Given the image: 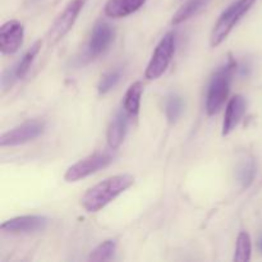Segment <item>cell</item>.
<instances>
[{"instance_id":"cell-21","label":"cell","mask_w":262,"mask_h":262,"mask_svg":"<svg viewBox=\"0 0 262 262\" xmlns=\"http://www.w3.org/2000/svg\"><path fill=\"white\" fill-rule=\"evenodd\" d=\"M120 79V71L119 69H114V71H110L107 73H105L104 76L100 79V83L97 86L99 89L100 95H105L115 86V84L119 82Z\"/></svg>"},{"instance_id":"cell-11","label":"cell","mask_w":262,"mask_h":262,"mask_svg":"<svg viewBox=\"0 0 262 262\" xmlns=\"http://www.w3.org/2000/svg\"><path fill=\"white\" fill-rule=\"evenodd\" d=\"M41 45H42L41 40L36 41V42L33 43L27 51H26V54L22 56V59L18 61L17 66L13 67L12 71H7L4 74H3L2 87L4 91L9 89V87L14 83V81L25 78L26 74H27L28 71H30L31 66H32L33 60H35V58L37 56V54L40 53Z\"/></svg>"},{"instance_id":"cell-19","label":"cell","mask_w":262,"mask_h":262,"mask_svg":"<svg viewBox=\"0 0 262 262\" xmlns=\"http://www.w3.org/2000/svg\"><path fill=\"white\" fill-rule=\"evenodd\" d=\"M184 110V101L179 95H171L168 97L165 105V113L166 118H168V122L170 124L176 123L177 120L181 118L182 113Z\"/></svg>"},{"instance_id":"cell-14","label":"cell","mask_w":262,"mask_h":262,"mask_svg":"<svg viewBox=\"0 0 262 262\" xmlns=\"http://www.w3.org/2000/svg\"><path fill=\"white\" fill-rule=\"evenodd\" d=\"M145 3L146 0H107L104 12L110 18H123L137 12Z\"/></svg>"},{"instance_id":"cell-5","label":"cell","mask_w":262,"mask_h":262,"mask_svg":"<svg viewBox=\"0 0 262 262\" xmlns=\"http://www.w3.org/2000/svg\"><path fill=\"white\" fill-rule=\"evenodd\" d=\"M113 159L114 158H113L112 154L106 152V151H104V152L99 151V152L91 154L87 158L79 160L78 163L73 164L71 168H68V170L64 174V179L69 183L81 181V179L109 166L113 163Z\"/></svg>"},{"instance_id":"cell-6","label":"cell","mask_w":262,"mask_h":262,"mask_svg":"<svg viewBox=\"0 0 262 262\" xmlns=\"http://www.w3.org/2000/svg\"><path fill=\"white\" fill-rule=\"evenodd\" d=\"M86 0H72L68 3L63 12L56 17L54 23L51 25L50 30L46 35V41L49 46H54L72 30L74 22L78 18L82 8H83Z\"/></svg>"},{"instance_id":"cell-15","label":"cell","mask_w":262,"mask_h":262,"mask_svg":"<svg viewBox=\"0 0 262 262\" xmlns=\"http://www.w3.org/2000/svg\"><path fill=\"white\" fill-rule=\"evenodd\" d=\"M143 94V84L141 81L135 82L129 86L124 95V101H123V107L128 113L129 117L136 118L140 113L141 107V97Z\"/></svg>"},{"instance_id":"cell-3","label":"cell","mask_w":262,"mask_h":262,"mask_svg":"<svg viewBox=\"0 0 262 262\" xmlns=\"http://www.w3.org/2000/svg\"><path fill=\"white\" fill-rule=\"evenodd\" d=\"M256 0H238L222 13V15L212 28L211 36H210L211 48L219 46L228 37L230 31L235 27L241 18L252 8Z\"/></svg>"},{"instance_id":"cell-7","label":"cell","mask_w":262,"mask_h":262,"mask_svg":"<svg viewBox=\"0 0 262 262\" xmlns=\"http://www.w3.org/2000/svg\"><path fill=\"white\" fill-rule=\"evenodd\" d=\"M45 122L43 120H27L20 125H17L13 129L3 133L0 137V146H19L30 141L36 140L45 132Z\"/></svg>"},{"instance_id":"cell-1","label":"cell","mask_w":262,"mask_h":262,"mask_svg":"<svg viewBox=\"0 0 262 262\" xmlns=\"http://www.w3.org/2000/svg\"><path fill=\"white\" fill-rule=\"evenodd\" d=\"M135 183L130 174H118L100 182L90 188L81 199V205L87 212H97L114 201L119 194L127 191Z\"/></svg>"},{"instance_id":"cell-22","label":"cell","mask_w":262,"mask_h":262,"mask_svg":"<svg viewBox=\"0 0 262 262\" xmlns=\"http://www.w3.org/2000/svg\"><path fill=\"white\" fill-rule=\"evenodd\" d=\"M257 247L258 250H260V252L262 253V235L260 238H258V242H257Z\"/></svg>"},{"instance_id":"cell-10","label":"cell","mask_w":262,"mask_h":262,"mask_svg":"<svg viewBox=\"0 0 262 262\" xmlns=\"http://www.w3.org/2000/svg\"><path fill=\"white\" fill-rule=\"evenodd\" d=\"M25 28L18 20L12 19L0 27V51L3 54H14L19 50L23 42Z\"/></svg>"},{"instance_id":"cell-20","label":"cell","mask_w":262,"mask_h":262,"mask_svg":"<svg viewBox=\"0 0 262 262\" xmlns=\"http://www.w3.org/2000/svg\"><path fill=\"white\" fill-rule=\"evenodd\" d=\"M115 248H117V245H115V241L107 239L105 242H102L101 245L97 246L94 251L90 255L89 260L90 261H106L110 260L113 257L115 252Z\"/></svg>"},{"instance_id":"cell-4","label":"cell","mask_w":262,"mask_h":262,"mask_svg":"<svg viewBox=\"0 0 262 262\" xmlns=\"http://www.w3.org/2000/svg\"><path fill=\"white\" fill-rule=\"evenodd\" d=\"M174 53H176V35L173 32H168L158 43L148 61V66L145 71L146 78L151 81L163 76L173 59Z\"/></svg>"},{"instance_id":"cell-2","label":"cell","mask_w":262,"mask_h":262,"mask_svg":"<svg viewBox=\"0 0 262 262\" xmlns=\"http://www.w3.org/2000/svg\"><path fill=\"white\" fill-rule=\"evenodd\" d=\"M237 68L234 59L229 58L227 63L223 64L211 77L209 89L206 94V113L209 115H215L224 105L228 95H229L232 77Z\"/></svg>"},{"instance_id":"cell-18","label":"cell","mask_w":262,"mask_h":262,"mask_svg":"<svg viewBox=\"0 0 262 262\" xmlns=\"http://www.w3.org/2000/svg\"><path fill=\"white\" fill-rule=\"evenodd\" d=\"M251 252H252V243L251 237L247 232H241L237 238V245H235V255L234 261L237 262H247L251 260Z\"/></svg>"},{"instance_id":"cell-9","label":"cell","mask_w":262,"mask_h":262,"mask_svg":"<svg viewBox=\"0 0 262 262\" xmlns=\"http://www.w3.org/2000/svg\"><path fill=\"white\" fill-rule=\"evenodd\" d=\"M48 217L41 215H25L7 220L0 225V229L10 234H26L41 232L48 227Z\"/></svg>"},{"instance_id":"cell-17","label":"cell","mask_w":262,"mask_h":262,"mask_svg":"<svg viewBox=\"0 0 262 262\" xmlns=\"http://www.w3.org/2000/svg\"><path fill=\"white\" fill-rule=\"evenodd\" d=\"M237 179L242 188H248L252 184L256 174V163L252 158H246L237 166Z\"/></svg>"},{"instance_id":"cell-8","label":"cell","mask_w":262,"mask_h":262,"mask_svg":"<svg viewBox=\"0 0 262 262\" xmlns=\"http://www.w3.org/2000/svg\"><path fill=\"white\" fill-rule=\"evenodd\" d=\"M115 37V30L110 23L99 20L92 30L91 37L87 43L86 55L90 59H95L104 54L109 49Z\"/></svg>"},{"instance_id":"cell-16","label":"cell","mask_w":262,"mask_h":262,"mask_svg":"<svg viewBox=\"0 0 262 262\" xmlns=\"http://www.w3.org/2000/svg\"><path fill=\"white\" fill-rule=\"evenodd\" d=\"M210 0H188L187 3H184L181 8L178 9V12L173 15V19H171V23L174 26L181 25L184 20L189 19L193 15H196L202 8H205L207 5Z\"/></svg>"},{"instance_id":"cell-12","label":"cell","mask_w":262,"mask_h":262,"mask_svg":"<svg viewBox=\"0 0 262 262\" xmlns=\"http://www.w3.org/2000/svg\"><path fill=\"white\" fill-rule=\"evenodd\" d=\"M246 109H247V101L242 95H235L229 100L225 109L224 122H223V132L222 135L228 136L235 129L238 124H239L241 119L245 115Z\"/></svg>"},{"instance_id":"cell-13","label":"cell","mask_w":262,"mask_h":262,"mask_svg":"<svg viewBox=\"0 0 262 262\" xmlns=\"http://www.w3.org/2000/svg\"><path fill=\"white\" fill-rule=\"evenodd\" d=\"M128 122H129V115L125 110H119L113 118L109 128H107V145L112 150H117L124 141L125 135L128 130Z\"/></svg>"}]
</instances>
